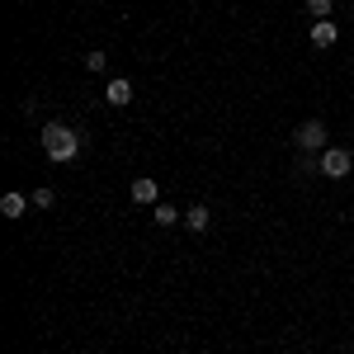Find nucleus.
<instances>
[{
	"label": "nucleus",
	"instance_id": "2",
	"mask_svg": "<svg viewBox=\"0 0 354 354\" xmlns=\"http://www.w3.org/2000/svg\"><path fill=\"white\" fill-rule=\"evenodd\" d=\"M293 142L312 156V151H326V147H330V133H326V123H322V118H307L298 133H293Z\"/></svg>",
	"mask_w": 354,
	"mask_h": 354
},
{
	"label": "nucleus",
	"instance_id": "11",
	"mask_svg": "<svg viewBox=\"0 0 354 354\" xmlns=\"http://www.w3.org/2000/svg\"><path fill=\"white\" fill-rule=\"evenodd\" d=\"M104 66H109V62H104V53H90V57H85V71H95V76H104Z\"/></svg>",
	"mask_w": 354,
	"mask_h": 354
},
{
	"label": "nucleus",
	"instance_id": "1",
	"mask_svg": "<svg viewBox=\"0 0 354 354\" xmlns=\"http://www.w3.org/2000/svg\"><path fill=\"white\" fill-rule=\"evenodd\" d=\"M43 151H48V161H71L76 151H81V133L76 128H66V123H48L43 128Z\"/></svg>",
	"mask_w": 354,
	"mask_h": 354
},
{
	"label": "nucleus",
	"instance_id": "12",
	"mask_svg": "<svg viewBox=\"0 0 354 354\" xmlns=\"http://www.w3.org/2000/svg\"><path fill=\"white\" fill-rule=\"evenodd\" d=\"M53 203H57L53 189H38V194H33V208H53Z\"/></svg>",
	"mask_w": 354,
	"mask_h": 354
},
{
	"label": "nucleus",
	"instance_id": "3",
	"mask_svg": "<svg viewBox=\"0 0 354 354\" xmlns=\"http://www.w3.org/2000/svg\"><path fill=\"white\" fill-rule=\"evenodd\" d=\"M350 165H354V156L345 147H326V151H322V175H330V180H345Z\"/></svg>",
	"mask_w": 354,
	"mask_h": 354
},
{
	"label": "nucleus",
	"instance_id": "10",
	"mask_svg": "<svg viewBox=\"0 0 354 354\" xmlns=\"http://www.w3.org/2000/svg\"><path fill=\"white\" fill-rule=\"evenodd\" d=\"M307 15L312 19H330V0H307Z\"/></svg>",
	"mask_w": 354,
	"mask_h": 354
},
{
	"label": "nucleus",
	"instance_id": "5",
	"mask_svg": "<svg viewBox=\"0 0 354 354\" xmlns=\"http://www.w3.org/2000/svg\"><path fill=\"white\" fill-rule=\"evenodd\" d=\"M312 48H330L335 43V19H312Z\"/></svg>",
	"mask_w": 354,
	"mask_h": 354
},
{
	"label": "nucleus",
	"instance_id": "7",
	"mask_svg": "<svg viewBox=\"0 0 354 354\" xmlns=\"http://www.w3.org/2000/svg\"><path fill=\"white\" fill-rule=\"evenodd\" d=\"M208 222H213V213H208L203 203H194L189 213H185V227H189V232H208Z\"/></svg>",
	"mask_w": 354,
	"mask_h": 354
},
{
	"label": "nucleus",
	"instance_id": "8",
	"mask_svg": "<svg viewBox=\"0 0 354 354\" xmlns=\"http://www.w3.org/2000/svg\"><path fill=\"white\" fill-rule=\"evenodd\" d=\"M24 194H5V198H0V213H5V218H24Z\"/></svg>",
	"mask_w": 354,
	"mask_h": 354
},
{
	"label": "nucleus",
	"instance_id": "9",
	"mask_svg": "<svg viewBox=\"0 0 354 354\" xmlns=\"http://www.w3.org/2000/svg\"><path fill=\"white\" fill-rule=\"evenodd\" d=\"M151 222H156V227H175V222H180V213H175L170 203H151Z\"/></svg>",
	"mask_w": 354,
	"mask_h": 354
},
{
	"label": "nucleus",
	"instance_id": "4",
	"mask_svg": "<svg viewBox=\"0 0 354 354\" xmlns=\"http://www.w3.org/2000/svg\"><path fill=\"white\" fill-rule=\"evenodd\" d=\"M104 100H109L113 109H123V104H133V81H123V76H113L104 85Z\"/></svg>",
	"mask_w": 354,
	"mask_h": 354
},
{
	"label": "nucleus",
	"instance_id": "6",
	"mask_svg": "<svg viewBox=\"0 0 354 354\" xmlns=\"http://www.w3.org/2000/svg\"><path fill=\"white\" fill-rule=\"evenodd\" d=\"M128 194H133V203H161L156 180H133V185H128Z\"/></svg>",
	"mask_w": 354,
	"mask_h": 354
}]
</instances>
